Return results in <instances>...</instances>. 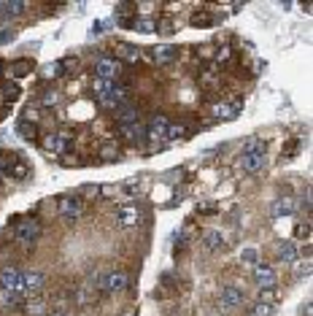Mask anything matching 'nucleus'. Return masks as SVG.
I'll return each instance as SVG.
<instances>
[{"label":"nucleus","instance_id":"obj_26","mask_svg":"<svg viewBox=\"0 0 313 316\" xmlns=\"http://www.w3.org/2000/svg\"><path fill=\"white\" fill-rule=\"evenodd\" d=\"M25 11V3H0V14L6 16H19Z\"/></svg>","mask_w":313,"mask_h":316},{"label":"nucleus","instance_id":"obj_33","mask_svg":"<svg viewBox=\"0 0 313 316\" xmlns=\"http://www.w3.org/2000/svg\"><path fill=\"white\" fill-rule=\"evenodd\" d=\"M295 235H297V241H308V238H310V224H308V222H302V224H297V230H295Z\"/></svg>","mask_w":313,"mask_h":316},{"label":"nucleus","instance_id":"obj_23","mask_svg":"<svg viewBox=\"0 0 313 316\" xmlns=\"http://www.w3.org/2000/svg\"><path fill=\"white\" fill-rule=\"evenodd\" d=\"M19 136H22V138H27V141H35L38 138V130H35V124L33 122H19Z\"/></svg>","mask_w":313,"mask_h":316},{"label":"nucleus","instance_id":"obj_21","mask_svg":"<svg viewBox=\"0 0 313 316\" xmlns=\"http://www.w3.org/2000/svg\"><path fill=\"white\" fill-rule=\"evenodd\" d=\"M132 30L138 33H154L157 30V22L151 16H135V22H132Z\"/></svg>","mask_w":313,"mask_h":316},{"label":"nucleus","instance_id":"obj_32","mask_svg":"<svg viewBox=\"0 0 313 316\" xmlns=\"http://www.w3.org/2000/svg\"><path fill=\"white\" fill-rule=\"evenodd\" d=\"M200 81H203V87H219V76H216V73H203L200 76Z\"/></svg>","mask_w":313,"mask_h":316},{"label":"nucleus","instance_id":"obj_34","mask_svg":"<svg viewBox=\"0 0 313 316\" xmlns=\"http://www.w3.org/2000/svg\"><path fill=\"white\" fill-rule=\"evenodd\" d=\"M259 303L273 305V303H276V289H259Z\"/></svg>","mask_w":313,"mask_h":316},{"label":"nucleus","instance_id":"obj_15","mask_svg":"<svg viewBox=\"0 0 313 316\" xmlns=\"http://www.w3.org/2000/svg\"><path fill=\"white\" fill-rule=\"evenodd\" d=\"M22 311H25V316H46L49 313V300H43V298L22 300Z\"/></svg>","mask_w":313,"mask_h":316},{"label":"nucleus","instance_id":"obj_29","mask_svg":"<svg viewBox=\"0 0 313 316\" xmlns=\"http://www.w3.org/2000/svg\"><path fill=\"white\" fill-rule=\"evenodd\" d=\"M19 95H22V89H19L16 84H6V87H3V98H6V103H14Z\"/></svg>","mask_w":313,"mask_h":316},{"label":"nucleus","instance_id":"obj_12","mask_svg":"<svg viewBox=\"0 0 313 316\" xmlns=\"http://www.w3.org/2000/svg\"><path fill=\"white\" fill-rule=\"evenodd\" d=\"M130 286V276L127 273H122V270H113L106 276V292L111 295H119V292H125Z\"/></svg>","mask_w":313,"mask_h":316},{"label":"nucleus","instance_id":"obj_22","mask_svg":"<svg viewBox=\"0 0 313 316\" xmlns=\"http://www.w3.org/2000/svg\"><path fill=\"white\" fill-rule=\"evenodd\" d=\"M111 89H113V81H106V79H94V81H92V92L98 95V98L108 95Z\"/></svg>","mask_w":313,"mask_h":316},{"label":"nucleus","instance_id":"obj_41","mask_svg":"<svg viewBox=\"0 0 313 316\" xmlns=\"http://www.w3.org/2000/svg\"><path fill=\"white\" fill-rule=\"evenodd\" d=\"M0 73H3V62H0Z\"/></svg>","mask_w":313,"mask_h":316},{"label":"nucleus","instance_id":"obj_1","mask_svg":"<svg viewBox=\"0 0 313 316\" xmlns=\"http://www.w3.org/2000/svg\"><path fill=\"white\" fill-rule=\"evenodd\" d=\"M38 238H41V222L33 216H25L14 222V241L16 243H25V246H33L38 243Z\"/></svg>","mask_w":313,"mask_h":316},{"label":"nucleus","instance_id":"obj_11","mask_svg":"<svg viewBox=\"0 0 313 316\" xmlns=\"http://www.w3.org/2000/svg\"><path fill=\"white\" fill-rule=\"evenodd\" d=\"M70 136H46L43 138V149H49V151H54V154H68L70 151Z\"/></svg>","mask_w":313,"mask_h":316},{"label":"nucleus","instance_id":"obj_10","mask_svg":"<svg viewBox=\"0 0 313 316\" xmlns=\"http://www.w3.org/2000/svg\"><path fill=\"white\" fill-rule=\"evenodd\" d=\"M46 286V276L30 270V273H22V295H38Z\"/></svg>","mask_w":313,"mask_h":316},{"label":"nucleus","instance_id":"obj_17","mask_svg":"<svg viewBox=\"0 0 313 316\" xmlns=\"http://www.w3.org/2000/svg\"><path fill=\"white\" fill-rule=\"evenodd\" d=\"M176 54H178V49L173 43H159V46H154V60H157V65H170L176 60Z\"/></svg>","mask_w":313,"mask_h":316},{"label":"nucleus","instance_id":"obj_18","mask_svg":"<svg viewBox=\"0 0 313 316\" xmlns=\"http://www.w3.org/2000/svg\"><path fill=\"white\" fill-rule=\"evenodd\" d=\"M203 249H208V252H222L224 249V235L219 233V230H205L203 233Z\"/></svg>","mask_w":313,"mask_h":316},{"label":"nucleus","instance_id":"obj_31","mask_svg":"<svg viewBox=\"0 0 313 316\" xmlns=\"http://www.w3.org/2000/svg\"><path fill=\"white\" fill-rule=\"evenodd\" d=\"M27 73H33V60H19L14 65V76H27Z\"/></svg>","mask_w":313,"mask_h":316},{"label":"nucleus","instance_id":"obj_39","mask_svg":"<svg viewBox=\"0 0 313 316\" xmlns=\"http://www.w3.org/2000/svg\"><path fill=\"white\" fill-rule=\"evenodd\" d=\"M43 103H46V105H54V103H57V92H46V95H43Z\"/></svg>","mask_w":313,"mask_h":316},{"label":"nucleus","instance_id":"obj_16","mask_svg":"<svg viewBox=\"0 0 313 316\" xmlns=\"http://www.w3.org/2000/svg\"><path fill=\"white\" fill-rule=\"evenodd\" d=\"M238 114H240V100H235V103L224 100V103H216L213 105V117L216 119H235Z\"/></svg>","mask_w":313,"mask_h":316},{"label":"nucleus","instance_id":"obj_28","mask_svg":"<svg viewBox=\"0 0 313 316\" xmlns=\"http://www.w3.org/2000/svg\"><path fill=\"white\" fill-rule=\"evenodd\" d=\"M240 262L243 265H257L259 262V252H257V249H243V254H240Z\"/></svg>","mask_w":313,"mask_h":316},{"label":"nucleus","instance_id":"obj_27","mask_svg":"<svg viewBox=\"0 0 313 316\" xmlns=\"http://www.w3.org/2000/svg\"><path fill=\"white\" fill-rule=\"evenodd\" d=\"M276 313V305H268V303H254V308L249 316H273Z\"/></svg>","mask_w":313,"mask_h":316},{"label":"nucleus","instance_id":"obj_7","mask_svg":"<svg viewBox=\"0 0 313 316\" xmlns=\"http://www.w3.org/2000/svg\"><path fill=\"white\" fill-rule=\"evenodd\" d=\"M270 214H273V219H283V216L297 214V197L295 195L276 197V200H273V206H270Z\"/></svg>","mask_w":313,"mask_h":316},{"label":"nucleus","instance_id":"obj_24","mask_svg":"<svg viewBox=\"0 0 313 316\" xmlns=\"http://www.w3.org/2000/svg\"><path fill=\"white\" fill-rule=\"evenodd\" d=\"M186 136V124H170L167 132H165V141H178V138H184Z\"/></svg>","mask_w":313,"mask_h":316},{"label":"nucleus","instance_id":"obj_38","mask_svg":"<svg viewBox=\"0 0 313 316\" xmlns=\"http://www.w3.org/2000/svg\"><path fill=\"white\" fill-rule=\"evenodd\" d=\"M227 57H230V46H224V49H219V54H216V62H224Z\"/></svg>","mask_w":313,"mask_h":316},{"label":"nucleus","instance_id":"obj_13","mask_svg":"<svg viewBox=\"0 0 313 316\" xmlns=\"http://www.w3.org/2000/svg\"><path fill=\"white\" fill-rule=\"evenodd\" d=\"M116 119H119V127H127V124H138L140 122V114H138L135 105L122 103L119 108H116Z\"/></svg>","mask_w":313,"mask_h":316},{"label":"nucleus","instance_id":"obj_6","mask_svg":"<svg viewBox=\"0 0 313 316\" xmlns=\"http://www.w3.org/2000/svg\"><path fill=\"white\" fill-rule=\"evenodd\" d=\"M122 73V62L113 57H100L94 62V79H106V81H116Z\"/></svg>","mask_w":313,"mask_h":316},{"label":"nucleus","instance_id":"obj_30","mask_svg":"<svg viewBox=\"0 0 313 316\" xmlns=\"http://www.w3.org/2000/svg\"><path fill=\"white\" fill-rule=\"evenodd\" d=\"M6 173L11 178H25L27 176V168L25 165H16V162H11V165H6Z\"/></svg>","mask_w":313,"mask_h":316},{"label":"nucleus","instance_id":"obj_8","mask_svg":"<svg viewBox=\"0 0 313 316\" xmlns=\"http://www.w3.org/2000/svg\"><path fill=\"white\" fill-rule=\"evenodd\" d=\"M276 257H278V262H283V265H295V262L302 260L297 243H292V241H278L276 243Z\"/></svg>","mask_w":313,"mask_h":316},{"label":"nucleus","instance_id":"obj_19","mask_svg":"<svg viewBox=\"0 0 313 316\" xmlns=\"http://www.w3.org/2000/svg\"><path fill=\"white\" fill-rule=\"evenodd\" d=\"M116 54H119V62H127V65L140 62V49H138V46H132V43H119Z\"/></svg>","mask_w":313,"mask_h":316},{"label":"nucleus","instance_id":"obj_14","mask_svg":"<svg viewBox=\"0 0 313 316\" xmlns=\"http://www.w3.org/2000/svg\"><path fill=\"white\" fill-rule=\"evenodd\" d=\"M116 219L122 227H135L140 222V211H138V206H119Z\"/></svg>","mask_w":313,"mask_h":316},{"label":"nucleus","instance_id":"obj_9","mask_svg":"<svg viewBox=\"0 0 313 316\" xmlns=\"http://www.w3.org/2000/svg\"><path fill=\"white\" fill-rule=\"evenodd\" d=\"M268 162V151H249V154H240V168L246 173H259Z\"/></svg>","mask_w":313,"mask_h":316},{"label":"nucleus","instance_id":"obj_37","mask_svg":"<svg viewBox=\"0 0 313 316\" xmlns=\"http://www.w3.org/2000/svg\"><path fill=\"white\" fill-rule=\"evenodd\" d=\"M14 30H0V43H11Z\"/></svg>","mask_w":313,"mask_h":316},{"label":"nucleus","instance_id":"obj_35","mask_svg":"<svg viewBox=\"0 0 313 316\" xmlns=\"http://www.w3.org/2000/svg\"><path fill=\"white\" fill-rule=\"evenodd\" d=\"M295 276H302V279H308V276H310V262L305 260V262H302L300 267L295 265Z\"/></svg>","mask_w":313,"mask_h":316},{"label":"nucleus","instance_id":"obj_2","mask_svg":"<svg viewBox=\"0 0 313 316\" xmlns=\"http://www.w3.org/2000/svg\"><path fill=\"white\" fill-rule=\"evenodd\" d=\"M57 214H60L62 219H68V222H73V219H81V214H84V200L76 197V195H62L60 200H57Z\"/></svg>","mask_w":313,"mask_h":316},{"label":"nucleus","instance_id":"obj_25","mask_svg":"<svg viewBox=\"0 0 313 316\" xmlns=\"http://www.w3.org/2000/svg\"><path fill=\"white\" fill-rule=\"evenodd\" d=\"M76 303L79 305H94V295H92L89 286H81V289L76 292Z\"/></svg>","mask_w":313,"mask_h":316},{"label":"nucleus","instance_id":"obj_40","mask_svg":"<svg viewBox=\"0 0 313 316\" xmlns=\"http://www.w3.org/2000/svg\"><path fill=\"white\" fill-rule=\"evenodd\" d=\"M54 316H65V313H62V311H60V313H54Z\"/></svg>","mask_w":313,"mask_h":316},{"label":"nucleus","instance_id":"obj_5","mask_svg":"<svg viewBox=\"0 0 313 316\" xmlns=\"http://www.w3.org/2000/svg\"><path fill=\"white\" fill-rule=\"evenodd\" d=\"M243 300H246V295H243L240 286H224V289L219 292V308H222L224 313L238 311L240 305H243Z\"/></svg>","mask_w":313,"mask_h":316},{"label":"nucleus","instance_id":"obj_4","mask_svg":"<svg viewBox=\"0 0 313 316\" xmlns=\"http://www.w3.org/2000/svg\"><path fill=\"white\" fill-rule=\"evenodd\" d=\"M254 284H257L259 289H276V284H278L276 267L268 265V262H257L254 265Z\"/></svg>","mask_w":313,"mask_h":316},{"label":"nucleus","instance_id":"obj_36","mask_svg":"<svg viewBox=\"0 0 313 316\" xmlns=\"http://www.w3.org/2000/svg\"><path fill=\"white\" fill-rule=\"evenodd\" d=\"M100 157H106V160H119V151H116V146H106V151H100Z\"/></svg>","mask_w":313,"mask_h":316},{"label":"nucleus","instance_id":"obj_20","mask_svg":"<svg viewBox=\"0 0 313 316\" xmlns=\"http://www.w3.org/2000/svg\"><path fill=\"white\" fill-rule=\"evenodd\" d=\"M122 136H125V141H130V143H138L140 138H146V127L143 124H127V127H122Z\"/></svg>","mask_w":313,"mask_h":316},{"label":"nucleus","instance_id":"obj_3","mask_svg":"<svg viewBox=\"0 0 313 316\" xmlns=\"http://www.w3.org/2000/svg\"><path fill=\"white\" fill-rule=\"evenodd\" d=\"M0 289L11 298H19L22 295V273L16 267H3L0 270Z\"/></svg>","mask_w":313,"mask_h":316}]
</instances>
